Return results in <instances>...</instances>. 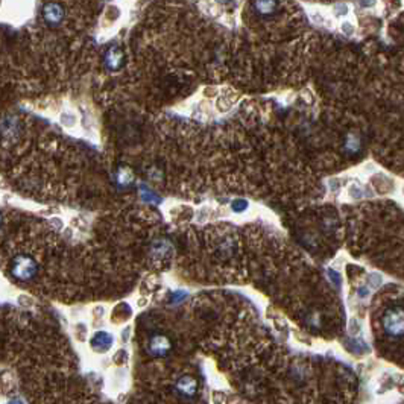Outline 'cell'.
I'll return each mask as SVG.
<instances>
[{
    "label": "cell",
    "mask_w": 404,
    "mask_h": 404,
    "mask_svg": "<svg viewBox=\"0 0 404 404\" xmlns=\"http://www.w3.org/2000/svg\"><path fill=\"white\" fill-rule=\"evenodd\" d=\"M36 263L31 255L20 254L12 260L11 273L20 281H29L36 275Z\"/></svg>",
    "instance_id": "6da1fadb"
},
{
    "label": "cell",
    "mask_w": 404,
    "mask_h": 404,
    "mask_svg": "<svg viewBox=\"0 0 404 404\" xmlns=\"http://www.w3.org/2000/svg\"><path fill=\"white\" fill-rule=\"evenodd\" d=\"M403 308H392L383 318V328L389 336L401 337L404 330Z\"/></svg>",
    "instance_id": "7a4b0ae2"
},
{
    "label": "cell",
    "mask_w": 404,
    "mask_h": 404,
    "mask_svg": "<svg viewBox=\"0 0 404 404\" xmlns=\"http://www.w3.org/2000/svg\"><path fill=\"white\" fill-rule=\"evenodd\" d=\"M170 340L164 335H155L148 343V353L154 357H163L170 351Z\"/></svg>",
    "instance_id": "3957f363"
},
{
    "label": "cell",
    "mask_w": 404,
    "mask_h": 404,
    "mask_svg": "<svg viewBox=\"0 0 404 404\" xmlns=\"http://www.w3.org/2000/svg\"><path fill=\"white\" fill-rule=\"evenodd\" d=\"M175 389L181 397L192 398L198 394V381H196V378H193L190 375H184L176 381Z\"/></svg>",
    "instance_id": "277c9868"
},
{
    "label": "cell",
    "mask_w": 404,
    "mask_h": 404,
    "mask_svg": "<svg viewBox=\"0 0 404 404\" xmlns=\"http://www.w3.org/2000/svg\"><path fill=\"white\" fill-rule=\"evenodd\" d=\"M43 15H44V20H46L49 25L57 26V25H60V23L63 22V19H64V11H63V8H61L58 3H49V5L44 6Z\"/></svg>",
    "instance_id": "5b68a950"
},
{
    "label": "cell",
    "mask_w": 404,
    "mask_h": 404,
    "mask_svg": "<svg viewBox=\"0 0 404 404\" xmlns=\"http://www.w3.org/2000/svg\"><path fill=\"white\" fill-rule=\"evenodd\" d=\"M123 52L119 47H111L106 53H105V66L109 70H119L123 66Z\"/></svg>",
    "instance_id": "8992f818"
},
{
    "label": "cell",
    "mask_w": 404,
    "mask_h": 404,
    "mask_svg": "<svg viewBox=\"0 0 404 404\" xmlns=\"http://www.w3.org/2000/svg\"><path fill=\"white\" fill-rule=\"evenodd\" d=\"M113 340H114V339H113V336H111L109 333L99 332V333H96V335L93 336V339H91V346H93L96 351L103 353V351H108V350L111 348Z\"/></svg>",
    "instance_id": "52a82bcc"
},
{
    "label": "cell",
    "mask_w": 404,
    "mask_h": 404,
    "mask_svg": "<svg viewBox=\"0 0 404 404\" xmlns=\"http://www.w3.org/2000/svg\"><path fill=\"white\" fill-rule=\"evenodd\" d=\"M254 6L257 9L259 14L262 15H272L275 11H277V0H255L254 2Z\"/></svg>",
    "instance_id": "ba28073f"
},
{
    "label": "cell",
    "mask_w": 404,
    "mask_h": 404,
    "mask_svg": "<svg viewBox=\"0 0 404 404\" xmlns=\"http://www.w3.org/2000/svg\"><path fill=\"white\" fill-rule=\"evenodd\" d=\"M116 179H117V184H119V186H122V187H128V186L133 184V181H134V175H133V172H131L128 168H122L119 169V172H117V175H116Z\"/></svg>",
    "instance_id": "9c48e42d"
},
{
    "label": "cell",
    "mask_w": 404,
    "mask_h": 404,
    "mask_svg": "<svg viewBox=\"0 0 404 404\" xmlns=\"http://www.w3.org/2000/svg\"><path fill=\"white\" fill-rule=\"evenodd\" d=\"M140 195H141V199L146 202H151V204H158L160 202V196L152 192L151 189H148L146 186H141L140 187Z\"/></svg>",
    "instance_id": "30bf717a"
},
{
    "label": "cell",
    "mask_w": 404,
    "mask_h": 404,
    "mask_svg": "<svg viewBox=\"0 0 404 404\" xmlns=\"http://www.w3.org/2000/svg\"><path fill=\"white\" fill-rule=\"evenodd\" d=\"M346 149L348 151H351V152H356L359 148H360V138L357 137V135H350L348 138H346Z\"/></svg>",
    "instance_id": "8fae6325"
},
{
    "label": "cell",
    "mask_w": 404,
    "mask_h": 404,
    "mask_svg": "<svg viewBox=\"0 0 404 404\" xmlns=\"http://www.w3.org/2000/svg\"><path fill=\"white\" fill-rule=\"evenodd\" d=\"M231 207H233V210H234L236 213H243V211L248 208V202L245 201V199H236V201L231 204Z\"/></svg>",
    "instance_id": "7c38bea8"
},
{
    "label": "cell",
    "mask_w": 404,
    "mask_h": 404,
    "mask_svg": "<svg viewBox=\"0 0 404 404\" xmlns=\"http://www.w3.org/2000/svg\"><path fill=\"white\" fill-rule=\"evenodd\" d=\"M328 273H330V278H332V280H335V281H336V284H340V277H339V275H337L336 272H332V270H330V272H328Z\"/></svg>",
    "instance_id": "4fadbf2b"
},
{
    "label": "cell",
    "mask_w": 404,
    "mask_h": 404,
    "mask_svg": "<svg viewBox=\"0 0 404 404\" xmlns=\"http://www.w3.org/2000/svg\"><path fill=\"white\" fill-rule=\"evenodd\" d=\"M0 224H2V216H0Z\"/></svg>",
    "instance_id": "5bb4252c"
}]
</instances>
